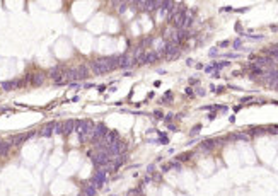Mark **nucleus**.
<instances>
[{"label":"nucleus","mask_w":278,"mask_h":196,"mask_svg":"<svg viewBox=\"0 0 278 196\" xmlns=\"http://www.w3.org/2000/svg\"><path fill=\"white\" fill-rule=\"evenodd\" d=\"M43 82H44V75H43V73H36V75L32 77V84H34V85H41Z\"/></svg>","instance_id":"dca6fc26"},{"label":"nucleus","mask_w":278,"mask_h":196,"mask_svg":"<svg viewBox=\"0 0 278 196\" xmlns=\"http://www.w3.org/2000/svg\"><path fill=\"white\" fill-rule=\"evenodd\" d=\"M266 53H268L273 60H278V44H277V46H273V48H270Z\"/></svg>","instance_id":"f3484780"},{"label":"nucleus","mask_w":278,"mask_h":196,"mask_svg":"<svg viewBox=\"0 0 278 196\" xmlns=\"http://www.w3.org/2000/svg\"><path fill=\"white\" fill-rule=\"evenodd\" d=\"M178 159H179V160H188V159H189V154H183V155H179Z\"/></svg>","instance_id":"aec40b11"},{"label":"nucleus","mask_w":278,"mask_h":196,"mask_svg":"<svg viewBox=\"0 0 278 196\" xmlns=\"http://www.w3.org/2000/svg\"><path fill=\"white\" fill-rule=\"evenodd\" d=\"M125 10H126V4H119V9H118V12H119V14H123Z\"/></svg>","instance_id":"a211bd4d"},{"label":"nucleus","mask_w":278,"mask_h":196,"mask_svg":"<svg viewBox=\"0 0 278 196\" xmlns=\"http://www.w3.org/2000/svg\"><path fill=\"white\" fill-rule=\"evenodd\" d=\"M0 87L4 90H14V89L19 87V80H9V82H2Z\"/></svg>","instance_id":"9b49d317"},{"label":"nucleus","mask_w":278,"mask_h":196,"mask_svg":"<svg viewBox=\"0 0 278 196\" xmlns=\"http://www.w3.org/2000/svg\"><path fill=\"white\" fill-rule=\"evenodd\" d=\"M200 130H201V126H200V125H196V126H195L193 130H191V135H196V133H198Z\"/></svg>","instance_id":"6ab92c4d"},{"label":"nucleus","mask_w":278,"mask_h":196,"mask_svg":"<svg viewBox=\"0 0 278 196\" xmlns=\"http://www.w3.org/2000/svg\"><path fill=\"white\" fill-rule=\"evenodd\" d=\"M55 126H56V123H55V121H51V123H48L46 126L43 128L41 135H43V137H50V135H53V133H55Z\"/></svg>","instance_id":"f8f14e48"},{"label":"nucleus","mask_w":278,"mask_h":196,"mask_svg":"<svg viewBox=\"0 0 278 196\" xmlns=\"http://www.w3.org/2000/svg\"><path fill=\"white\" fill-rule=\"evenodd\" d=\"M89 157H90V160L94 162V166H97V167H106L111 162V157L106 152H99V150L94 152V154L89 152Z\"/></svg>","instance_id":"7ed1b4c3"},{"label":"nucleus","mask_w":278,"mask_h":196,"mask_svg":"<svg viewBox=\"0 0 278 196\" xmlns=\"http://www.w3.org/2000/svg\"><path fill=\"white\" fill-rule=\"evenodd\" d=\"M72 131H75V121L73 119H67L61 123V135H70Z\"/></svg>","instance_id":"0eeeda50"},{"label":"nucleus","mask_w":278,"mask_h":196,"mask_svg":"<svg viewBox=\"0 0 278 196\" xmlns=\"http://www.w3.org/2000/svg\"><path fill=\"white\" fill-rule=\"evenodd\" d=\"M239 46H241V39H236V41H234V48L239 49Z\"/></svg>","instance_id":"412c9836"},{"label":"nucleus","mask_w":278,"mask_h":196,"mask_svg":"<svg viewBox=\"0 0 278 196\" xmlns=\"http://www.w3.org/2000/svg\"><path fill=\"white\" fill-rule=\"evenodd\" d=\"M29 137H32V133H28V135H16V137L10 138V145H20V143H24Z\"/></svg>","instance_id":"9d476101"},{"label":"nucleus","mask_w":278,"mask_h":196,"mask_svg":"<svg viewBox=\"0 0 278 196\" xmlns=\"http://www.w3.org/2000/svg\"><path fill=\"white\" fill-rule=\"evenodd\" d=\"M0 145H2V140H0Z\"/></svg>","instance_id":"5701e85b"},{"label":"nucleus","mask_w":278,"mask_h":196,"mask_svg":"<svg viewBox=\"0 0 278 196\" xmlns=\"http://www.w3.org/2000/svg\"><path fill=\"white\" fill-rule=\"evenodd\" d=\"M159 60V53L157 51H147V53H142L138 58H137V61L138 63H154V61H157Z\"/></svg>","instance_id":"423d86ee"},{"label":"nucleus","mask_w":278,"mask_h":196,"mask_svg":"<svg viewBox=\"0 0 278 196\" xmlns=\"http://www.w3.org/2000/svg\"><path fill=\"white\" fill-rule=\"evenodd\" d=\"M154 116H155V118H162V113H160V111H155V113H154Z\"/></svg>","instance_id":"4be33fe9"},{"label":"nucleus","mask_w":278,"mask_h":196,"mask_svg":"<svg viewBox=\"0 0 278 196\" xmlns=\"http://www.w3.org/2000/svg\"><path fill=\"white\" fill-rule=\"evenodd\" d=\"M109 130H108V126L104 125V123H99V125H96V126L92 128V131H90V135L87 140H90V142H94V143H97L101 138L104 137L106 133H108Z\"/></svg>","instance_id":"20e7f679"},{"label":"nucleus","mask_w":278,"mask_h":196,"mask_svg":"<svg viewBox=\"0 0 278 196\" xmlns=\"http://www.w3.org/2000/svg\"><path fill=\"white\" fill-rule=\"evenodd\" d=\"M138 5H142V9L143 10H155V9H162V2H140Z\"/></svg>","instance_id":"1a4fd4ad"},{"label":"nucleus","mask_w":278,"mask_h":196,"mask_svg":"<svg viewBox=\"0 0 278 196\" xmlns=\"http://www.w3.org/2000/svg\"><path fill=\"white\" fill-rule=\"evenodd\" d=\"M116 67H119L118 63V56H109V58H99L96 61L90 63V68L94 70V73L97 75H104L111 70H114Z\"/></svg>","instance_id":"f257e3e1"},{"label":"nucleus","mask_w":278,"mask_h":196,"mask_svg":"<svg viewBox=\"0 0 278 196\" xmlns=\"http://www.w3.org/2000/svg\"><path fill=\"white\" fill-rule=\"evenodd\" d=\"M92 128H94V125H92L90 121H87V119H79V121H75V131L80 135V140H82V142L89 138Z\"/></svg>","instance_id":"f03ea898"},{"label":"nucleus","mask_w":278,"mask_h":196,"mask_svg":"<svg viewBox=\"0 0 278 196\" xmlns=\"http://www.w3.org/2000/svg\"><path fill=\"white\" fill-rule=\"evenodd\" d=\"M96 193H97V189L94 186H90V184L84 186V196H96Z\"/></svg>","instance_id":"ddd939ff"},{"label":"nucleus","mask_w":278,"mask_h":196,"mask_svg":"<svg viewBox=\"0 0 278 196\" xmlns=\"http://www.w3.org/2000/svg\"><path fill=\"white\" fill-rule=\"evenodd\" d=\"M118 63L119 68H130L133 63V58H131V55H121V56H118Z\"/></svg>","instance_id":"6e6552de"},{"label":"nucleus","mask_w":278,"mask_h":196,"mask_svg":"<svg viewBox=\"0 0 278 196\" xmlns=\"http://www.w3.org/2000/svg\"><path fill=\"white\" fill-rule=\"evenodd\" d=\"M215 143H217L215 140H205V142L200 145V148H201V150H212V148L215 147Z\"/></svg>","instance_id":"4468645a"},{"label":"nucleus","mask_w":278,"mask_h":196,"mask_svg":"<svg viewBox=\"0 0 278 196\" xmlns=\"http://www.w3.org/2000/svg\"><path fill=\"white\" fill-rule=\"evenodd\" d=\"M10 142H2V145H0V155L4 157V155H7L9 154V150H10Z\"/></svg>","instance_id":"2eb2a0df"},{"label":"nucleus","mask_w":278,"mask_h":196,"mask_svg":"<svg viewBox=\"0 0 278 196\" xmlns=\"http://www.w3.org/2000/svg\"><path fill=\"white\" fill-rule=\"evenodd\" d=\"M104 181H106V169H99V171H96L94 176L90 177V186L99 189V188H102Z\"/></svg>","instance_id":"39448f33"},{"label":"nucleus","mask_w":278,"mask_h":196,"mask_svg":"<svg viewBox=\"0 0 278 196\" xmlns=\"http://www.w3.org/2000/svg\"><path fill=\"white\" fill-rule=\"evenodd\" d=\"M80 196H84V195H80Z\"/></svg>","instance_id":"b1692460"}]
</instances>
